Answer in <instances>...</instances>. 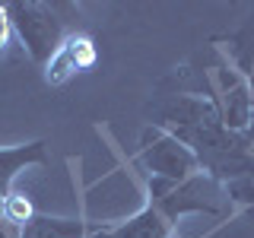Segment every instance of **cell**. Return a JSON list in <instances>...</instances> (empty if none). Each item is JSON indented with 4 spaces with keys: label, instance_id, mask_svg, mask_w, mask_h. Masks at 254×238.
I'll list each match as a JSON object with an SVG mask.
<instances>
[{
    "label": "cell",
    "instance_id": "cell-1",
    "mask_svg": "<svg viewBox=\"0 0 254 238\" xmlns=\"http://www.w3.org/2000/svg\"><path fill=\"white\" fill-rule=\"evenodd\" d=\"M76 13L73 3H45V0H6V16L13 22L16 38L22 42L26 54L35 63L51 60V54L61 48V42L70 35L73 22L70 16Z\"/></svg>",
    "mask_w": 254,
    "mask_h": 238
},
{
    "label": "cell",
    "instance_id": "cell-2",
    "mask_svg": "<svg viewBox=\"0 0 254 238\" xmlns=\"http://www.w3.org/2000/svg\"><path fill=\"white\" fill-rule=\"evenodd\" d=\"M137 162L153 175V178L172 181V184H181V181L200 175L197 156L190 153L181 140H175L172 133L159 130V127H146V130H143Z\"/></svg>",
    "mask_w": 254,
    "mask_h": 238
},
{
    "label": "cell",
    "instance_id": "cell-3",
    "mask_svg": "<svg viewBox=\"0 0 254 238\" xmlns=\"http://www.w3.org/2000/svg\"><path fill=\"white\" fill-rule=\"evenodd\" d=\"M99 63V48L89 35L83 32H70L61 42V48L51 54V60L45 63V83L48 86H64L70 76L76 73H89Z\"/></svg>",
    "mask_w": 254,
    "mask_h": 238
},
{
    "label": "cell",
    "instance_id": "cell-4",
    "mask_svg": "<svg viewBox=\"0 0 254 238\" xmlns=\"http://www.w3.org/2000/svg\"><path fill=\"white\" fill-rule=\"evenodd\" d=\"M48 162V146L45 140H32L22 143V146H6L0 149V200L10 194L13 178L29 165H45Z\"/></svg>",
    "mask_w": 254,
    "mask_h": 238
},
{
    "label": "cell",
    "instance_id": "cell-5",
    "mask_svg": "<svg viewBox=\"0 0 254 238\" xmlns=\"http://www.w3.org/2000/svg\"><path fill=\"white\" fill-rule=\"evenodd\" d=\"M89 222L83 219H61V216H45V213H35L32 222L19 229L16 238H86L89 235Z\"/></svg>",
    "mask_w": 254,
    "mask_h": 238
},
{
    "label": "cell",
    "instance_id": "cell-6",
    "mask_svg": "<svg viewBox=\"0 0 254 238\" xmlns=\"http://www.w3.org/2000/svg\"><path fill=\"white\" fill-rule=\"evenodd\" d=\"M130 222H133L137 238H172V232H175V226L156 210L153 203H146L137 216H130Z\"/></svg>",
    "mask_w": 254,
    "mask_h": 238
},
{
    "label": "cell",
    "instance_id": "cell-7",
    "mask_svg": "<svg viewBox=\"0 0 254 238\" xmlns=\"http://www.w3.org/2000/svg\"><path fill=\"white\" fill-rule=\"evenodd\" d=\"M35 216V206H32L29 194H19V190H10V194L0 200V219L10 229H22L26 222H32Z\"/></svg>",
    "mask_w": 254,
    "mask_h": 238
},
{
    "label": "cell",
    "instance_id": "cell-8",
    "mask_svg": "<svg viewBox=\"0 0 254 238\" xmlns=\"http://www.w3.org/2000/svg\"><path fill=\"white\" fill-rule=\"evenodd\" d=\"M222 190H226V197L232 203H242L245 210H254V169L248 175H242V178H232L222 184Z\"/></svg>",
    "mask_w": 254,
    "mask_h": 238
},
{
    "label": "cell",
    "instance_id": "cell-9",
    "mask_svg": "<svg viewBox=\"0 0 254 238\" xmlns=\"http://www.w3.org/2000/svg\"><path fill=\"white\" fill-rule=\"evenodd\" d=\"M86 238H137L133 232V222H118V226H99V229H89Z\"/></svg>",
    "mask_w": 254,
    "mask_h": 238
},
{
    "label": "cell",
    "instance_id": "cell-10",
    "mask_svg": "<svg viewBox=\"0 0 254 238\" xmlns=\"http://www.w3.org/2000/svg\"><path fill=\"white\" fill-rule=\"evenodd\" d=\"M13 38H16V32H13L10 16H6V3H0V60H3L6 54H10Z\"/></svg>",
    "mask_w": 254,
    "mask_h": 238
},
{
    "label": "cell",
    "instance_id": "cell-11",
    "mask_svg": "<svg viewBox=\"0 0 254 238\" xmlns=\"http://www.w3.org/2000/svg\"><path fill=\"white\" fill-rule=\"evenodd\" d=\"M242 216H245V219H251V222H254V210H245V213H242Z\"/></svg>",
    "mask_w": 254,
    "mask_h": 238
}]
</instances>
